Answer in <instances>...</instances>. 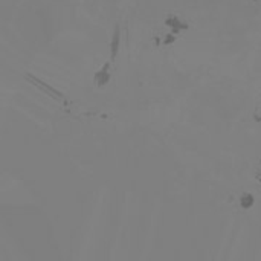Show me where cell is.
Returning <instances> with one entry per match:
<instances>
[{
    "label": "cell",
    "instance_id": "1",
    "mask_svg": "<svg viewBox=\"0 0 261 261\" xmlns=\"http://www.w3.org/2000/svg\"><path fill=\"white\" fill-rule=\"evenodd\" d=\"M162 26L167 31H171V32H174L179 37H182L184 34L190 32V29H191L190 20L185 15L179 14V12H168V14H165L164 18H162Z\"/></svg>",
    "mask_w": 261,
    "mask_h": 261
},
{
    "label": "cell",
    "instance_id": "2",
    "mask_svg": "<svg viewBox=\"0 0 261 261\" xmlns=\"http://www.w3.org/2000/svg\"><path fill=\"white\" fill-rule=\"evenodd\" d=\"M257 202H258V200H257V196H255V193L251 191V190H243V191L237 196V208H239V211L243 213V214H248V213L254 211L255 206H257Z\"/></svg>",
    "mask_w": 261,
    "mask_h": 261
},
{
    "label": "cell",
    "instance_id": "3",
    "mask_svg": "<svg viewBox=\"0 0 261 261\" xmlns=\"http://www.w3.org/2000/svg\"><path fill=\"white\" fill-rule=\"evenodd\" d=\"M110 78H112V73H110V64H109V63L104 64V66L95 73V81H96V84H98L99 87L109 84Z\"/></svg>",
    "mask_w": 261,
    "mask_h": 261
},
{
    "label": "cell",
    "instance_id": "4",
    "mask_svg": "<svg viewBox=\"0 0 261 261\" xmlns=\"http://www.w3.org/2000/svg\"><path fill=\"white\" fill-rule=\"evenodd\" d=\"M121 47V31L119 28L115 29L113 35H112V41H110V52H112V58H115L119 52Z\"/></svg>",
    "mask_w": 261,
    "mask_h": 261
},
{
    "label": "cell",
    "instance_id": "5",
    "mask_svg": "<svg viewBox=\"0 0 261 261\" xmlns=\"http://www.w3.org/2000/svg\"><path fill=\"white\" fill-rule=\"evenodd\" d=\"M251 119L255 125H261V99H258L252 109V113H251Z\"/></svg>",
    "mask_w": 261,
    "mask_h": 261
},
{
    "label": "cell",
    "instance_id": "6",
    "mask_svg": "<svg viewBox=\"0 0 261 261\" xmlns=\"http://www.w3.org/2000/svg\"><path fill=\"white\" fill-rule=\"evenodd\" d=\"M255 182L261 184V156L258 158V162H257V170H255Z\"/></svg>",
    "mask_w": 261,
    "mask_h": 261
}]
</instances>
